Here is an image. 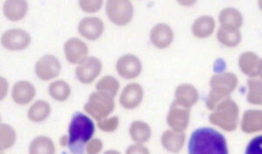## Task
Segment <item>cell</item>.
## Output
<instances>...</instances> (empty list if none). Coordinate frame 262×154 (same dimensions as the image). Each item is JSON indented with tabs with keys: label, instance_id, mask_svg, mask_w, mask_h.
<instances>
[{
	"label": "cell",
	"instance_id": "obj_36",
	"mask_svg": "<svg viewBox=\"0 0 262 154\" xmlns=\"http://www.w3.org/2000/svg\"><path fill=\"white\" fill-rule=\"evenodd\" d=\"M126 154H149V151L145 146L138 144V145H130L127 149Z\"/></svg>",
	"mask_w": 262,
	"mask_h": 154
},
{
	"label": "cell",
	"instance_id": "obj_13",
	"mask_svg": "<svg viewBox=\"0 0 262 154\" xmlns=\"http://www.w3.org/2000/svg\"><path fill=\"white\" fill-rule=\"evenodd\" d=\"M103 21L96 17H86L82 18L78 25V30L80 34L90 41L98 38L103 33Z\"/></svg>",
	"mask_w": 262,
	"mask_h": 154
},
{
	"label": "cell",
	"instance_id": "obj_2",
	"mask_svg": "<svg viewBox=\"0 0 262 154\" xmlns=\"http://www.w3.org/2000/svg\"><path fill=\"white\" fill-rule=\"evenodd\" d=\"M238 84V79L232 73H221L212 77L210 85L212 91L206 99V104L212 108L217 106L221 102L229 98Z\"/></svg>",
	"mask_w": 262,
	"mask_h": 154
},
{
	"label": "cell",
	"instance_id": "obj_16",
	"mask_svg": "<svg viewBox=\"0 0 262 154\" xmlns=\"http://www.w3.org/2000/svg\"><path fill=\"white\" fill-rule=\"evenodd\" d=\"M35 95V89L32 83L27 81H19L12 87V97L13 101L19 105L29 104Z\"/></svg>",
	"mask_w": 262,
	"mask_h": 154
},
{
	"label": "cell",
	"instance_id": "obj_37",
	"mask_svg": "<svg viewBox=\"0 0 262 154\" xmlns=\"http://www.w3.org/2000/svg\"><path fill=\"white\" fill-rule=\"evenodd\" d=\"M60 145H62V146L69 145V138L67 136L61 137V138H60Z\"/></svg>",
	"mask_w": 262,
	"mask_h": 154
},
{
	"label": "cell",
	"instance_id": "obj_11",
	"mask_svg": "<svg viewBox=\"0 0 262 154\" xmlns=\"http://www.w3.org/2000/svg\"><path fill=\"white\" fill-rule=\"evenodd\" d=\"M64 53L66 59L72 64L81 63L86 59L89 49L85 42L80 38H71L64 44Z\"/></svg>",
	"mask_w": 262,
	"mask_h": 154
},
{
	"label": "cell",
	"instance_id": "obj_14",
	"mask_svg": "<svg viewBox=\"0 0 262 154\" xmlns=\"http://www.w3.org/2000/svg\"><path fill=\"white\" fill-rule=\"evenodd\" d=\"M143 89L138 83H130L122 90L120 97V104L125 109L137 108L143 100Z\"/></svg>",
	"mask_w": 262,
	"mask_h": 154
},
{
	"label": "cell",
	"instance_id": "obj_3",
	"mask_svg": "<svg viewBox=\"0 0 262 154\" xmlns=\"http://www.w3.org/2000/svg\"><path fill=\"white\" fill-rule=\"evenodd\" d=\"M95 133V125L92 120L82 113H75L69 128V145L73 147H82L90 142Z\"/></svg>",
	"mask_w": 262,
	"mask_h": 154
},
{
	"label": "cell",
	"instance_id": "obj_21",
	"mask_svg": "<svg viewBox=\"0 0 262 154\" xmlns=\"http://www.w3.org/2000/svg\"><path fill=\"white\" fill-rule=\"evenodd\" d=\"M259 57L252 52H246L242 53L238 59V65L244 74L251 77L259 75Z\"/></svg>",
	"mask_w": 262,
	"mask_h": 154
},
{
	"label": "cell",
	"instance_id": "obj_19",
	"mask_svg": "<svg viewBox=\"0 0 262 154\" xmlns=\"http://www.w3.org/2000/svg\"><path fill=\"white\" fill-rule=\"evenodd\" d=\"M28 5L24 0H7L3 6L4 14L11 21L22 20L27 14Z\"/></svg>",
	"mask_w": 262,
	"mask_h": 154
},
{
	"label": "cell",
	"instance_id": "obj_15",
	"mask_svg": "<svg viewBox=\"0 0 262 154\" xmlns=\"http://www.w3.org/2000/svg\"><path fill=\"white\" fill-rule=\"evenodd\" d=\"M175 98L174 104L189 109L196 104L200 95L196 88L191 84H182L177 88Z\"/></svg>",
	"mask_w": 262,
	"mask_h": 154
},
{
	"label": "cell",
	"instance_id": "obj_12",
	"mask_svg": "<svg viewBox=\"0 0 262 154\" xmlns=\"http://www.w3.org/2000/svg\"><path fill=\"white\" fill-rule=\"evenodd\" d=\"M190 121L189 109L179 106L173 103L167 116V123L173 130L183 131L187 128Z\"/></svg>",
	"mask_w": 262,
	"mask_h": 154
},
{
	"label": "cell",
	"instance_id": "obj_17",
	"mask_svg": "<svg viewBox=\"0 0 262 154\" xmlns=\"http://www.w3.org/2000/svg\"><path fill=\"white\" fill-rule=\"evenodd\" d=\"M149 38H150L152 44L157 48H167L172 42V29L168 25H157L152 28Z\"/></svg>",
	"mask_w": 262,
	"mask_h": 154
},
{
	"label": "cell",
	"instance_id": "obj_18",
	"mask_svg": "<svg viewBox=\"0 0 262 154\" xmlns=\"http://www.w3.org/2000/svg\"><path fill=\"white\" fill-rule=\"evenodd\" d=\"M161 141L167 151L178 153L185 145V134L183 131L167 130L162 135Z\"/></svg>",
	"mask_w": 262,
	"mask_h": 154
},
{
	"label": "cell",
	"instance_id": "obj_8",
	"mask_svg": "<svg viewBox=\"0 0 262 154\" xmlns=\"http://www.w3.org/2000/svg\"><path fill=\"white\" fill-rule=\"evenodd\" d=\"M60 61L56 57L52 54H47L41 57L36 63L35 72L37 76L43 81H48L55 78L60 74Z\"/></svg>",
	"mask_w": 262,
	"mask_h": 154
},
{
	"label": "cell",
	"instance_id": "obj_35",
	"mask_svg": "<svg viewBox=\"0 0 262 154\" xmlns=\"http://www.w3.org/2000/svg\"><path fill=\"white\" fill-rule=\"evenodd\" d=\"M102 146H103V144L99 139L90 140L86 146V153L98 154L102 150Z\"/></svg>",
	"mask_w": 262,
	"mask_h": 154
},
{
	"label": "cell",
	"instance_id": "obj_25",
	"mask_svg": "<svg viewBox=\"0 0 262 154\" xmlns=\"http://www.w3.org/2000/svg\"><path fill=\"white\" fill-rule=\"evenodd\" d=\"M29 154H55V147L50 138L40 136L31 142Z\"/></svg>",
	"mask_w": 262,
	"mask_h": 154
},
{
	"label": "cell",
	"instance_id": "obj_4",
	"mask_svg": "<svg viewBox=\"0 0 262 154\" xmlns=\"http://www.w3.org/2000/svg\"><path fill=\"white\" fill-rule=\"evenodd\" d=\"M238 107L231 98H227L219 104L209 117L212 125L226 131L236 130L238 124Z\"/></svg>",
	"mask_w": 262,
	"mask_h": 154
},
{
	"label": "cell",
	"instance_id": "obj_32",
	"mask_svg": "<svg viewBox=\"0 0 262 154\" xmlns=\"http://www.w3.org/2000/svg\"><path fill=\"white\" fill-rule=\"evenodd\" d=\"M119 125V119L117 117H113L111 119H104L98 121L99 129L103 130L105 132H112L116 130Z\"/></svg>",
	"mask_w": 262,
	"mask_h": 154
},
{
	"label": "cell",
	"instance_id": "obj_22",
	"mask_svg": "<svg viewBox=\"0 0 262 154\" xmlns=\"http://www.w3.org/2000/svg\"><path fill=\"white\" fill-rule=\"evenodd\" d=\"M215 21L210 16H202L196 18L192 25V33L198 38H206L214 31Z\"/></svg>",
	"mask_w": 262,
	"mask_h": 154
},
{
	"label": "cell",
	"instance_id": "obj_27",
	"mask_svg": "<svg viewBox=\"0 0 262 154\" xmlns=\"http://www.w3.org/2000/svg\"><path fill=\"white\" fill-rule=\"evenodd\" d=\"M120 83L111 75L102 77L96 84V89L103 95L114 98L119 90Z\"/></svg>",
	"mask_w": 262,
	"mask_h": 154
},
{
	"label": "cell",
	"instance_id": "obj_40",
	"mask_svg": "<svg viewBox=\"0 0 262 154\" xmlns=\"http://www.w3.org/2000/svg\"><path fill=\"white\" fill-rule=\"evenodd\" d=\"M259 7H260V9L262 10V1H259Z\"/></svg>",
	"mask_w": 262,
	"mask_h": 154
},
{
	"label": "cell",
	"instance_id": "obj_29",
	"mask_svg": "<svg viewBox=\"0 0 262 154\" xmlns=\"http://www.w3.org/2000/svg\"><path fill=\"white\" fill-rule=\"evenodd\" d=\"M48 91L51 97L57 101H65L71 93V89L69 84L64 81H55L51 83L48 88Z\"/></svg>",
	"mask_w": 262,
	"mask_h": 154
},
{
	"label": "cell",
	"instance_id": "obj_9",
	"mask_svg": "<svg viewBox=\"0 0 262 154\" xmlns=\"http://www.w3.org/2000/svg\"><path fill=\"white\" fill-rule=\"evenodd\" d=\"M102 65L98 59L89 57L78 66L75 70L78 80L85 84L93 83L101 71Z\"/></svg>",
	"mask_w": 262,
	"mask_h": 154
},
{
	"label": "cell",
	"instance_id": "obj_39",
	"mask_svg": "<svg viewBox=\"0 0 262 154\" xmlns=\"http://www.w3.org/2000/svg\"><path fill=\"white\" fill-rule=\"evenodd\" d=\"M259 74L260 75L262 80V60H260V62H259Z\"/></svg>",
	"mask_w": 262,
	"mask_h": 154
},
{
	"label": "cell",
	"instance_id": "obj_6",
	"mask_svg": "<svg viewBox=\"0 0 262 154\" xmlns=\"http://www.w3.org/2000/svg\"><path fill=\"white\" fill-rule=\"evenodd\" d=\"M106 12L114 24L124 26L133 17L134 7L128 0H110L106 4Z\"/></svg>",
	"mask_w": 262,
	"mask_h": 154
},
{
	"label": "cell",
	"instance_id": "obj_7",
	"mask_svg": "<svg viewBox=\"0 0 262 154\" xmlns=\"http://www.w3.org/2000/svg\"><path fill=\"white\" fill-rule=\"evenodd\" d=\"M1 42L9 50H23L30 45L31 36L23 29L7 30L2 34Z\"/></svg>",
	"mask_w": 262,
	"mask_h": 154
},
{
	"label": "cell",
	"instance_id": "obj_1",
	"mask_svg": "<svg viewBox=\"0 0 262 154\" xmlns=\"http://www.w3.org/2000/svg\"><path fill=\"white\" fill-rule=\"evenodd\" d=\"M189 154H228L227 140L214 129L200 128L191 136Z\"/></svg>",
	"mask_w": 262,
	"mask_h": 154
},
{
	"label": "cell",
	"instance_id": "obj_31",
	"mask_svg": "<svg viewBox=\"0 0 262 154\" xmlns=\"http://www.w3.org/2000/svg\"><path fill=\"white\" fill-rule=\"evenodd\" d=\"M16 140L15 130L10 125L1 124L0 126V146L1 150H6L14 145Z\"/></svg>",
	"mask_w": 262,
	"mask_h": 154
},
{
	"label": "cell",
	"instance_id": "obj_38",
	"mask_svg": "<svg viewBox=\"0 0 262 154\" xmlns=\"http://www.w3.org/2000/svg\"><path fill=\"white\" fill-rule=\"evenodd\" d=\"M104 154H121L119 151L111 150V151H105Z\"/></svg>",
	"mask_w": 262,
	"mask_h": 154
},
{
	"label": "cell",
	"instance_id": "obj_24",
	"mask_svg": "<svg viewBox=\"0 0 262 154\" xmlns=\"http://www.w3.org/2000/svg\"><path fill=\"white\" fill-rule=\"evenodd\" d=\"M131 139L137 144H143L149 140L151 136V129L149 125L143 121H135L131 124L129 129Z\"/></svg>",
	"mask_w": 262,
	"mask_h": 154
},
{
	"label": "cell",
	"instance_id": "obj_34",
	"mask_svg": "<svg viewBox=\"0 0 262 154\" xmlns=\"http://www.w3.org/2000/svg\"><path fill=\"white\" fill-rule=\"evenodd\" d=\"M246 154H262V135L251 140L247 145Z\"/></svg>",
	"mask_w": 262,
	"mask_h": 154
},
{
	"label": "cell",
	"instance_id": "obj_5",
	"mask_svg": "<svg viewBox=\"0 0 262 154\" xmlns=\"http://www.w3.org/2000/svg\"><path fill=\"white\" fill-rule=\"evenodd\" d=\"M115 109L114 98L103 95L100 92H93L90 94L84 110L97 121L107 118Z\"/></svg>",
	"mask_w": 262,
	"mask_h": 154
},
{
	"label": "cell",
	"instance_id": "obj_10",
	"mask_svg": "<svg viewBox=\"0 0 262 154\" xmlns=\"http://www.w3.org/2000/svg\"><path fill=\"white\" fill-rule=\"evenodd\" d=\"M116 70L125 79H134L142 71V63L139 58L134 54H125L117 61Z\"/></svg>",
	"mask_w": 262,
	"mask_h": 154
},
{
	"label": "cell",
	"instance_id": "obj_23",
	"mask_svg": "<svg viewBox=\"0 0 262 154\" xmlns=\"http://www.w3.org/2000/svg\"><path fill=\"white\" fill-rule=\"evenodd\" d=\"M242 15L238 10L234 8H226L222 10L220 14V22L221 27L231 29H238L242 25Z\"/></svg>",
	"mask_w": 262,
	"mask_h": 154
},
{
	"label": "cell",
	"instance_id": "obj_20",
	"mask_svg": "<svg viewBox=\"0 0 262 154\" xmlns=\"http://www.w3.org/2000/svg\"><path fill=\"white\" fill-rule=\"evenodd\" d=\"M242 129L246 133L262 131V110H247L242 118Z\"/></svg>",
	"mask_w": 262,
	"mask_h": 154
},
{
	"label": "cell",
	"instance_id": "obj_30",
	"mask_svg": "<svg viewBox=\"0 0 262 154\" xmlns=\"http://www.w3.org/2000/svg\"><path fill=\"white\" fill-rule=\"evenodd\" d=\"M247 84H248L247 101L255 105L262 104V81L258 79H250L247 82Z\"/></svg>",
	"mask_w": 262,
	"mask_h": 154
},
{
	"label": "cell",
	"instance_id": "obj_26",
	"mask_svg": "<svg viewBox=\"0 0 262 154\" xmlns=\"http://www.w3.org/2000/svg\"><path fill=\"white\" fill-rule=\"evenodd\" d=\"M51 107L48 102L39 100L35 102L28 110V118L31 121L39 123L45 120L50 115Z\"/></svg>",
	"mask_w": 262,
	"mask_h": 154
},
{
	"label": "cell",
	"instance_id": "obj_33",
	"mask_svg": "<svg viewBox=\"0 0 262 154\" xmlns=\"http://www.w3.org/2000/svg\"><path fill=\"white\" fill-rule=\"evenodd\" d=\"M102 0H81L79 2L81 9L84 12H94L98 11L102 6Z\"/></svg>",
	"mask_w": 262,
	"mask_h": 154
},
{
	"label": "cell",
	"instance_id": "obj_28",
	"mask_svg": "<svg viewBox=\"0 0 262 154\" xmlns=\"http://www.w3.org/2000/svg\"><path fill=\"white\" fill-rule=\"evenodd\" d=\"M217 40L227 47H235L241 42L242 35L238 29L221 27L217 31Z\"/></svg>",
	"mask_w": 262,
	"mask_h": 154
}]
</instances>
